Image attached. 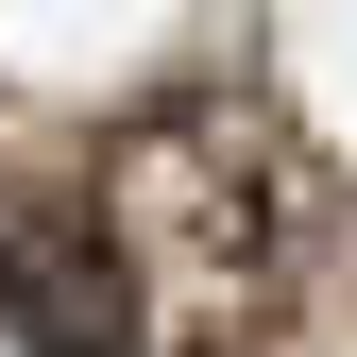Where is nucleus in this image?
<instances>
[{
    "label": "nucleus",
    "instance_id": "1",
    "mask_svg": "<svg viewBox=\"0 0 357 357\" xmlns=\"http://www.w3.org/2000/svg\"><path fill=\"white\" fill-rule=\"evenodd\" d=\"M0 340L17 357H137V238L68 188L0 204Z\"/></svg>",
    "mask_w": 357,
    "mask_h": 357
}]
</instances>
